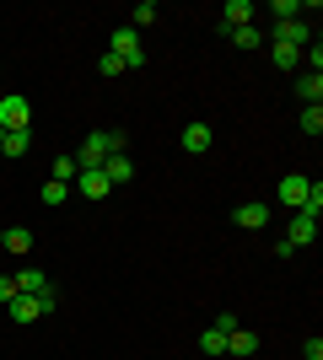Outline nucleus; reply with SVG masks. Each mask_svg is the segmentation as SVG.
<instances>
[{"mask_svg": "<svg viewBox=\"0 0 323 360\" xmlns=\"http://www.w3.org/2000/svg\"><path fill=\"white\" fill-rule=\"evenodd\" d=\"M237 226H248V231H259V226H270V205H259V199H248V205H237V215H232Z\"/></svg>", "mask_w": 323, "mask_h": 360, "instance_id": "12", "label": "nucleus"}, {"mask_svg": "<svg viewBox=\"0 0 323 360\" xmlns=\"http://www.w3.org/2000/svg\"><path fill=\"white\" fill-rule=\"evenodd\" d=\"M227 355H243V360H248V355H259V333L237 323V328L227 333Z\"/></svg>", "mask_w": 323, "mask_h": 360, "instance_id": "10", "label": "nucleus"}, {"mask_svg": "<svg viewBox=\"0 0 323 360\" xmlns=\"http://www.w3.org/2000/svg\"><path fill=\"white\" fill-rule=\"evenodd\" d=\"M302 210H308V215H318V210H323V183H308V199H302Z\"/></svg>", "mask_w": 323, "mask_h": 360, "instance_id": "25", "label": "nucleus"}, {"mask_svg": "<svg viewBox=\"0 0 323 360\" xmlns=\"http://www.w3.org/2000/svg\"><path fill=\"white\" fill-rule=\"evenodd\" d=\"M16 296H22V290H16V274H0V307H11Z\"/></svg>", "mask_w": 323, "mask_h": 360, "instance_id": "26", "label": "nucleus"}, {"mask_svg": "<svg viewBox=\"0 0 323 360\" xmlns=\"http://www.w3.org/2000/svg\"><path fill=\"white\" fill-rule=\"evenodd\" d=\"M119 70H124L119 54H103V60H97V75H119Z\"/></svg>", "mask_w": 323, "mask_h": 360, "instance_id": "27", "label": "nucleus"}, {"mask_svg": "<svg viewBox=\"0 0 323 360\" xmlns=\"http://www.w3.org/2000/svg\"><path fill=\"white\" fill-rule=\"evenodd\" d=\"M296 91H302L308 103H318V97H323V75H302V81H296Z\"/></svg>", "mask_w": 323, "mask_h": 360, "instance_id": "21", "label": "nucleus"}, {"mask_svg": "<svg viewBox=\"0 0 323 360\" xmlns=\"http://www.w3.org/2000/svg\"><path fill=\"white\" fill-rule=\"evenodd\" d=\"M296 60H302V49H291V44H275V65H280V70H291Z\"/></svg>", "mask_w": 323, "mask_h": 360, "instance_id": "24", "label": "nucleus"}, {"mask_svg": "<svg viewBox=\"0 0 323 360\" xmlns=\"http://www.w3.org/2000/svg\"><path fill=\"white\" fill-rule=\"evenodd\" d=\"M184 150H189V156L210 150V124H189V129H184Z\"/></svg>", "mask_w": 323, "mask_h": 360, "instance_id": "15", "label": "nucleus"}, {"mask_svg": "<svg viewBox=\"0 0 323 360\" xmlns=\"http://www.w3.org/2000/svg\"><path fill=\"white\" fill-rule=\"evenodd\" d=\"M108 54H119L124 70H140V65H146V54H140V32H135V27H119V32H113V38H108Z\"/></svg>", "mask_w": 323, "mask_h": 360, "instance_id": "2", "label": "nucleus"}, {"mask_svg": "<svg viewBox=\"0 0 323 360\" xmlns=\"http://www.w3.org/2000/svg\"><path fill=\"white\" fill-rule=\"evenodd\" d=\"M302 129H308V135H323V108H318V103L302 108Z\"/></svg>", "mask_w": 323, "mask_h": 360, "instance_id": "22", "label": "nucleus"}, {"mask_svg": "<svg viewBox=\"0 0 323 360\" xmlns=\"http://www.w3.org/2000/svg\"><path fill=\"white\" fill-rule=\"evenodd\" d=\"M54 312V296H16L11 301V323H38Z\"/></svg>", "mask_w": 323, "mask_h": 360, "instance_id": "4", "label": "nucleus"}, {"mask_svg": "<svg viewBox=\"0 0 323 360\" xmlns=\"http://www.w3.org/2000/svg\"><path fill=\"white\" fill-rule=\"evenodd\" d=\"M312 237H318V215L296 210V221H291V231H286V242H291V248H312Z\"/></svg>", "mask_w": 323, "mask_h": 360, "instance_id": "7", "label": "nucleus"}, {"mask_svg": "<svg viewBox=\"0 0 323 360\" xmlns=\"http://www.w3.org/2000/svg\"><path fill=\"white\" fill-rule=\"evenodd\" d=\"M0 248H11V253H32V231H27V226H11Z\"/></svg>", "mask_w": 323, "mask_h": 360, "instance_id": "16", "label": "nucleus"}, {"mask_svg": "<svg viewBox=\"0 0 323 360\" xmlns=\"http://www.w3.org/2000/svg\"><path fill=\"white\" fill-rule=\"evenodd\" d=\"M296 11H302V0H275V16H280V22H291Z\"/></svg>", "mask_w": 323, "mask_h": 360, "instance_id": "28", "label": "nucleus"}, {"mask_svg": "<svg viewBox=\"0 0 323 360\" xmlns=\"http://www.w3.org/2000/svg\"><path fill=\"white\" fill-rule=\"evenodd\" d=\"M232 44L237 49H264V32L259 27H232Z\"/></svg>", "mask_w": 323, "mask_h": 360, "instance_id": "20", "label": "nucleus"}, {"mask_svg": "<svg viewBox=\"0 0 323 360\" xmlns=\"http://www.w3.org/2000/svg\"><path fill=\"white\" fill-rule=\"evenodd\" d=\"M76 172H81L76 156H54V172H49V178H54V183H76Z\"/></svg>", "mask_w": 323, "mask_h": 360, "instance_id": "19", "label": "nucleus"}, {"mask_svg": "<svg viewBox=\"0 0 323 360\" xmlns=\"http://www.w3.org/2000/svg\"><path fill=\"white\" fill-rule=\"evenodd\" d=\"M70 188H81L87 199H108V194H113V183L103 178V167H92V172H76V183H70Z\"/></svg>", "mask_w": 323, "mask_h": 360, "instance_id": "6", "label": "nucleus"}, {"mask_svg": "<svg viewBox=\"0 0 323 360\" xmlns=\"http://www.w3.org/2000/svg\"><path fill=\"white\" fill-rule=\"evenodd\" d=\"M103 178L113 183V188H119V183H129V178H135V162H129L124 150H113V156L103 162Z\"/></svg>", "mask_w": 323, "mask_h": 360, "instance_id": "11", "label": "nucleus"}, {"mask_svg": "<svg viewBox=\"0 0 323 360\" xmlns=\"http://www.w3.org/2000/svg\"><path fill=\"white\" fill-rule=\"evenodd\" d=\"M227 27H253V0H227Z\"/></svg>", "mask_w": 323, "mask_h": 360, "instance_id": "14", "label": "nucleus"}, {"mask_svg": "<svg viewBox=\"0 0 323 360\" xmlns=\"http://www.w3.org/2000/svg\"><path fill=\"white\" fill-rule=\"evenodd\" d=\"M200 349H205V355H227V333H221V328L210 323V328L200 333Z\"/></svg>", "mask_w": 323, "mask_h": 360, "instance_id": "18", "label": "nucleus"}, {"mask_svg": "<svg viewBox=\"0 0 323 360\" xmlns=\"http://www.w3.org/2000/svg\"><path fill=\"white\" fill-rule=\"evenodd\" d=\"M0 242H6V226H0Z\"/></svg>", "mask_w": 323, "mask_h": 360, "instance_id": "30", "label": "nucleus"}, {"mask_svg": "<svg viewBox=\"0 0 323 360\" xmlns=\"http://www.w3.org/2000/svg\"><path fill=\"white\" fill-rule=\"evenodd\" d=\"M0 70H6V60H0Z\"/></svg>", "mask_w": 323, "mask_h": 360, "instance_id": "31", "label": "nucleus"}, {"mask_svg": "<svg viewBox=\"0 0 323 360\" xmlns=\"http://www.w3.org/2000/svg\"><path fill=\"white\" fill-rule=\"evenodd\" d=\"M129 16H135V22H129V27H146V22H156V6H151V0H140V6H135V11H129Z\"/></svg>", "mask_w": 323, "mask_h": 360, "instance_id": "23", "label": "nucleus"}, {"mask_svg": "<svg viewBox=\"0 0 323 360\" xmlns=\"http://www.w3.org/2000/svg\"><path fill=\"white\" fill-rule=\"evenodd\" d=\"M308 183H312V178H302V172H286V178H280V205L302 210V199H308Z\"/></svg>", "mask_w": 323, "mask_h": 360, "instance_id": "8", "label": "nucleus"}, {"mask_svg": "<svg viewBox=\"0 0 323 360\" xmlns=\"http://www.w3.org/2000/svg\"><path fill=\"white\" fill-rule=\"evenodd\" d=\"M308 360H323V339H308Z\"/></svg>", "mask_w": 323, "mask_h": 360, "instance_id": "29", "label": "nucleus"}, {"mask_svg": "<svg viewBox=\"0 0 323 360\" xmlns=\"http://www.w3.org/2000/svg\"><path fill=\"white\" fill-rule=\"evenodd\" d=\"M0 129H32V108H27V97H0Z\"/></svg>", "mask_w": 323, "mask_h": 360, "instance_id": "3", "label": "nucleus"}, {"mask_svg": "<svg viewBox=\"0 0 323 360\" xmlns=\"http://www.w3.org/2000/svg\"><path fill=\"white\" fill-rule=\"evenodd\" d=\"M16 290L22 296H54V280H49V269H22L16 274Z\"/></svg>", "mask_w": 323, "mask_h": 360, "instance_id": "5", "label": "nucleus"}, {"mask_svg": "<svg viewBox=\"0 0 323 360\" xmlns=\"http://www.w3.org/2000/svg\"><path fill=\"white\" fill-rule=\"evenodd\" d=\"M0 135H6V129H0Z\"/></svg>", "mask_w": 323, "mask_h": 360, "instance_id": "32", "label": "nucleus"}, {"mask_svg": "<svg viewBox=\"0 0 323 360\" xmlns=\"http://www.w3.org/2000/svg\"><path fill=\"white\" fill-rule=\"evenodd\" d=\"M38 199H44L49 210H54V205H65V199H70V183H54V178H49L44 188H38Z\"/></svg>", "mask_w": 323, "mask_h": 360, "instance_id": "17", "label": "nucleus"}, {"mask_svg": "<svg viewBox=\"0 0 323 360\" xmlns=\"http://www.w3.org/2000/svg\"><path fill=\"white\" fill-rule=\"evenodd\" d=\"M32 150V129H6V135H0V156H27Z\"/></svg>", "mask_w": 323, "mask_h": 360, "instance_id": "13", "label": "nucleus"}, {"mask_svg": "<svg viewBox=\"0 0 323 360\" xmlns=\"http://www.w3.org/2000/svg\"><path fill=\"white\" fill-rule=\"evenodd\" d=\"M113 150H124V135H108V129H92V135L81 140V150H76V167L81 172H92V167H103Z\"/></svg>", "mask_w": 323, "mask_h": 360, "instance_id": "1", "label": "nucleus"}, {"mask_svg": "<svg viewBox=\"0 0 323 360\" xmlns=\"http://www.w3.org/2000/svg\"><path fill=\"white\" fill-rule=\"evenodd\" d=\"M275 44H291V49H302V44H312V27L302 22V16H291V22H280V27H275Z\"/></svg>", "mask_w": 323, "mask_h": 360, "instance_id": "9", "label": "nucleus"}]
</instances>
